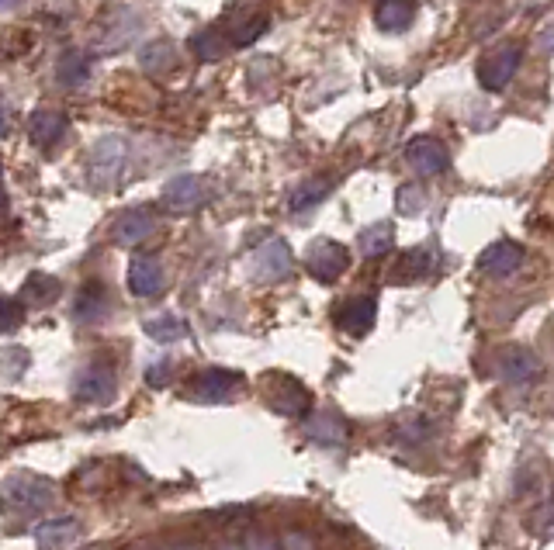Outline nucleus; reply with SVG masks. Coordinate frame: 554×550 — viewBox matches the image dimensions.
Instances as JSON below:
<instances>
[{
	"label": "nucleus",
	"mask_w": 554,
	"mask_h": 550,
	"mask_svg": "<svg viewBox=\"0 0 554 550\" xmlns=\"http://www.w3.org/2000/svg\"><path fill=\"white\" fill-rule=\"evenodd\" d=\"M4 502L18 512H42L52 502V481H46L42 474H28V471H14L4 478Z\"/></svg>",
	"instance_id": "1"
},
{
	"label": "nucleus",
	"mask_w": 554,
	"mask_h": 550,
	"mask_svg": "<svg viewBox=\"0 0 554 550\" xmlns=\"http://www.w3.org/2000/svg\"><path fill=\"white\" fill-rule=\"evenodd\" d=\"M291 267H295V256H291L284 239H267V243H260L257 250L250 253V274H253V281H260V284L284 281V277L291 274Z\"/></svg>",
	"instance_id": "2"
},
{
	"label": "nucleus",
	"mask_w": 554,
	"mask_h": 550,
	"mask_svg": "<svg viewBox=\"0 0 554 550\" xmlns=\"http://www.w3.org/2000/svg\"><path fill=\"white\" fill-rule=\"evenodd\" d=\"M520 59H523V52L516 49V45H503V49L489 52V56L478 63V84L485 90H492V94H499V90L516 77Z\"/></svg>",
	"instance_id": "3"
},
{
	"label": "nucleus",
	"mask_w": 554,
	"mask_h": 550,
	"mask_svg": "<svg viewBox=\"0 0 554 550\" xmlns=\"http://www.w3.org/2000/svg\"><path fill=\"white\" fill-rule=\"evenodd\" d=\"M305 267H309V274L316 277V281L333 284L336 277L347 274L350 253H347V246L333 243V239H319V243L309 250V256H305Z\"/></svg>",
	"instance_id": "4"
},
{
	"label": "nucleus",
	"mask_w": 554,
	"mask_h": 550,
	"mask_svg": "<svg viewBox=\"0 0 554 550\" xmlns=\"http://www.w3.org/2000/svg\"><path fill=\"white\" fill-rule=\"evenodd\" d=\"M115 371L108 364H87L84 371L77 374L73 381V395L77 402H87V405H104L115 398Z\"/></svg>",
	"instance_id": "5"
},
{
	"label": "nucleus",
	"mask_w": 554,
	"mask_h": 550,
	"mask_svg": "<svg viewBox=\"0 0 554 550\" xmlns=\"http://www.w3.org/2000/svg\"><path fill=\"white\" fill-rule=\"evenodd\" d=\"M267 402H271V409L281 412V416H302L312 405V391L305 388L302 381L288 378V374H277V378L267 384Z\"/></svg>",
	"instance_id": "6"
},
{
	"label": "nucleus",
	"mask_w": 554,
	"mask_h": 550,
	"mask_svg": "<svg viewBox=\"0 0 554 550\" xmlns=\"http://www.w3.org/2000/svg\"><path fill=\"white\" fill-rule=\"evenodd\" d=\"M541 371V357L534 350H527V346H506L499 353V378L506 384H534L541 378Z\"/></svg>",
	"instance_id": "7"
},
{
	"label": "nucleus",
	"mask_w": 554,
	"mask_h": 550,
	"mask_svg": "<svg viewBox=\"0 0 554 550\" xmlns=\"http://www.w3.org/2000/svg\"><path fill=\"white\" fill-rule=\"evenodd\" d=\"M163 205L177 215H187L205 205V187H201V180L194 173H181V177L167 180V187H163Z\"/></svg>",
	"instance_id": "8"
},
{
	"label": "nucleus",
	"mask_w": 554,
	"mask_h": 550,
	"mask_svg": "<svg viewBox=\"0 0 554 550\" xmlns=\"http://www.w3.org/2000/svg\"><path fill=\"white\" fill-rule=\"evenodd\" d=\"M239 374L236 371H205L191 388V398L194 402H205V405H222L236 395L239 388Z\"/></svg>",
	"instance_id": "9"
},
{
	"label": "nucleus",
	"mask_w": 554,
	"mask_h": 550,
	"mask_svg": "<svg viewBox=\"0 0 554 550\" xmlns=\"http://www.w3.org/2000/svg\"><path fill=\"white\" fill-rule=\"evenodd\" d=\"M80 533H84L80 519H73V516H52L49 523L39 526L35 540H39V550H73V547H77V540H80Z\"/></svg>",
	"instance_id": "10"
},
{
	"label": "nucleus",
	"mask_w": 554,
	"mask_h": 550,
	"mask_svg": "<svg viewBox=\"0 0 554 550\" xmlns=\"http://www.w3.org/2000/svg\"><path fill=\"white\" fill-rule=\"evenodd\" d=\"M406 160L419 177H440L447 170V153L437 139H413L406 146Z\"/></svg>",
	"instance_id": "11"
},
{
	"label": "nucleus",
	"mask_w": 554,
	"mask_h": 550,
	"mask_svg": "<svg viewBox=\"0 0 554 550\" xmlns=\"http://www.w3.org/2000/svg\"><path fill=\"white\" fill-rule=\"evenodd\" d=\"M156 229V215L149 212V208H129V212H122L115 218V243L118 246H136L142 239H149Z\"/></svg>",
	"instance_id": "12"
},
{
	"label": "nucleus",
	"mask_w": 554,
	"mask_h": 550,
	"mask_svg": "<svg viewBox=\"0 0 554 550\" xmlns=\"http://www.w3.org/2000/svg\"><path fill=\"white\" fill-rule=\"evenodd\" d=\"M478 267H482L489 277H509V274H516V270L523 267V246L509 243V239H499V243H492L489 250L478 256Z\"/></svg>",
	"instance_id": "13"
},
{
	"label": "nucleus",
	"mask_w": 554,
	"mask_h": 550,
	"mask_svg": "<svg viewBox=\"0 0 554 550\" xmlns=\"http://www.w3.org/2000/svg\"><path fill=\"white\" fill-rule=\"evenodd\" d=\"M66 128L70 125H66L63 111L42 108V111H35V115H28V139H32L39 149H52L56 142H63Z\"/></svg>",
	"instance_id": "14"
},
{
	"label": "nucleus",
	"mask_w": 554,
	"mask_h": 550,
	"mask_svg": "<svg viewBox=\"0 0 554 550\" xmlns=\"http://www.w3.org/2000/svg\"><path fill=\"white\" fill-rule=\"evenodd\" d=\"M163 288V270L156 256H136L129 263V291L136 298H156Z\"/></svg>",
	"instance_id": "15"
},
{
	"label": "nucleus",
	"mask_w": 554,
	"mask_h": 550,
	"mask_svg": "<svg viewBox=\"0 0 554 550\" xmlns=\"http://www.w3.org/2000/svg\"><path fill=\"white\" fill-rule=\"evenodd\" d=\"M125 163V142L122 139H101L91 153V173L97 184H111Z\"/></svg>",
	"instance_id": "16"
},
{
	"label": "nucleus",
	"mask_w": 554,
	"mask_h": 550,
	"mask_svg": "<svg viewBox=\"0 0 554 550\" xmlns=\"http://www.w3.org/2000/svg\"><path fill=\"white\" fill-rule=\"evenodd\" d=\"M374 315H378L374 298H350L347 305L336 312V326H340L347 336H364V333H371Z\"/></svg>",
	"instance_id": "17"
},
{
	"label": "nucleus",
	"mask_w": 554,
	"mask_h": 550,
	"mask_svg": "<svg viewBox=\"0 0 554 550\" xmlns=\"http://www.w3.org/2000/svg\"><path fill=\"white\" fill-rule=\"evenodd\" d=\"M111 312V298L108 291H104V284H84V291H80L77 298V319L84 322V326H97V322H104Z\"/></svg>",
	"instance_id": "18"
},
{
	"label": "nucleus",
	"mask_w": 554,
	"mask_h": 550,
	"mask_svg": "<svg viewBox=\"0 0 554 550\" xmlns=\"http://www.w3.org/2000/svg\"><path fill=\"white\" fill-rule=\"evenodd\" d=\"M416 18V4L413 0H381L374 7V25L381 32H406Z\"/></svg>",
	"instance_id": "19"
},
{
	"label": "nucleus",
	"mask_w": 554,
	"mask_h": 550,
	"mask_svg": "<svg viewBox=\"0 0 554 550\" xmlns=\"http://www.w3.org/2000/svg\"><path fill=\"white\" fill-rule=\"evenodd\" d=\"M302 433L316 443H326V447H340V443H347V423H343L340 416H333V412H316V416L305 423Z\"/></svg>",
	"instance_id": "20"
},
{
	"label": "nucleus",
	"mask_w": 554,
	"mask_h": 550,
	"mask_svg": "<svg viewBox=\"0 0 554 550\" xmlns=\"http://www.w3.org/2000/svg\"><path fill=\"white\" fill-rule=\"evenodd\" d=\"M392 243H395V229L388 222H374L357 236V250H361V256H368V260L385 256L388 250H392Z\"/></svg>",
	"instance_id": "21"
},
{
	"label": "nucleus",
	"mask_w": 554,
	"mask_h": 550,
	"mask_svg": "<svg viewBox=\"0 0 554 550\" xmlns=\"http://www.w3.org/2000/svg\"><path fill=\"white\" fill-rule=\"evenodd\" d=\"M87 77H91V59H87L84 52L70 49V52H66V56L56 63V84H59V87H80Z\"/></svg>",
	"instance_id": "22"
},
{
	"label": "nucleus",
	"mask_w": 554,
	"mask_h": 550,
	"mask_svg": "<svg viewBox=\"0 0 554 550\" xmlns=\"http://www.w3.org/2000/svg\"><path fill=\"white\" fill-rule=\"evenodd\" d=\"M326 194H329V180L326 177H309V180H302V184L291 191V198H288V208L291 212H309V208H316L319 201H326Z\"/></svg>",
	"instance_id": "23"
},
{
	"label": "nucleus",
	"mask_w": 554,
	"mask_h": 550,
	"mask_svg": "<svg viewBox=\"0 0 554 550\" xmlns=\"http://www.w3.org/2000/svg\"><path fill=\"white\" fill-rule=\"evenodd\" d=\"M59 298V281L49 274H32L25 281V288H21V301H25V308H46L49 301Z\"/></svg>",
	"instance_id": "24"
},
{
	"label": "nucleus",
	"mask_w": 554,
	"mask_h": 550,
	"mask_svg": "<svg viewBox=\"0 0 554 550\" xmlns=\"http://www.w3.org/2000/svg\"><path fill=\"white\" fill-rule=\"evenodd\" d=\"M142 329H146V336L156 339V343H181V339L187 336V326L177 319V315H170V312L146 319V322H142Z\"/></svg>",
	"instance_id": "25"
},
{
	"label": "nucleus",
	"mask_w": 554,
	"mask_h": 550,
	"mask_svg": "<svg viewBox=\"0 0 554 550\" xmlns=\"http://www.w3.org/2000/svg\"><path fill=\"white\" fill-rule=\"evenodd\" d=\"M139 63H142V70H146V73L170 70V66H174V45H170V42H149V45H142Z\"/></svg>",
	"instance_id": "26"
},
{
	"label": "nucleus",
	"mask_w": 554,
	"mask_h": 550,
	"mask_svg": "<svg viewBox=\"0 0 554 550\" xmlns=\"http://www.w3.org/2000/svg\"><path fill=\"white\" fill-rule=\"evenodd\" d=\"M191 52L201 63H219V59L226 56V42L215 32H198V35H191Z\"/></svg>",
	"instance_id": "27"
},
{
	"label": "nucleus",
	"mask_w": 554,
	"mask_h": 550,
	"mask_svg": "<svg viewBox=\"0 0 554 550\" xmlns=\"http://www.w3.org/2000/svg\"><path fill=\"white\" fill-rule=\"evenodd\" d=\"M527 530L534 533V537L554 540V499L530 512V516H527Z\"/></svg>",
	"instance_id": "28"
},
{
	"label": "nucleus",
	"mask_w": 554,
	"mask_h": 550,
	"mask_svg": "<svg viewBox=\"0 0 554 550\" xmlns=\"http://www.w3.org/2000/svg\"><path fill=\"white\" fill-rule=\"evenodd\" d=\"M423 201H426V194L419 191L416 184H402L399 187V212L402 215H419V212H423Z\"/></svg>",
	"instance_id": "29"
},
{
	"label": "nucleus",
	"mask_w": 554,
	"mask_h": 550,
	"mask_svg": "<svg viewBox=\"0 0 554 550\" xmlns=\"http://www.w3.org/2000/svg\"><path fill=\"white\" fill-rule=\"evenodd\" d=\"M25 367H28V353H21L18 346H7V350H4V374H7V381H18Z\"/></svg>",
	"instance_id": "30"
},
{
	"label": "nucleus",
	"mask_w": 554,
	"mask_h": 550,
	"mask_svg": "<svg viewBox=\"0 0 554 550\" xmlns=\"http://www.w3.org/2000/svg\"><path fill=\"white\" fill-rule=\"evenodd\" d=\"M264 32H267V18H253L250 25H239L236 32H232V45H250V42H257Z\"/></svg>",
	"instance_id": "31"
},
{
	"label": "nucleus",
	"mask_w": 554,
	"mask_h": 550,
	"mask_svg": "<svg viewBox=\"0 0 554 550\" xmlns=\"http://www.w3.org/2000/svg\"><path fill=\"white\" fill-rule=\"evenodd\" d=\"M239 547L243 550H281V540L271 537V533H264V530H253L239 540Z\"/></svg>",
	"instance_id": "32"
},
{
	"label": "nucleus",
	"mask_w": 554,
	"mask_h": 550,
	"mask_svg": "<svg viewBox=\"0 0 554 550\" xmlns=\"http://www.w3.org/2000/svg\"><path fill=\"white\" fill-rule=\"evenodd\" d=\"M402 267H409V274H416V277L430 274V253H426V250L406 253V263H402Z\"/></svg>",
	"instance_id": "33"
},
{
	"label": "nucleus",
	"mask_w": 554,
	"mask_h": 550,
	"mask_svg": "<svg viewBox=\"0 0 554 550\" xmlns=\"http://www.w3.org/2000/svg\"><path fill=\"white\" fill-rule=\"evenodd\" d=\"M281 550H316V547H312V540L305 537V533L291 530V533H284L281 537Z\"/></svg>",
	"instance_id": "34"
},
{
	"label": "nucleus",
	"mask_w": 554,
	"mask_h": 550,
	"mask_svg": "<svg viewBox=\"0 0 554 550\" xmlns=\"http://www.w3.org/2000/svg\"><path fill=\"white\" fill-rule=\"evenodd\" d=\"M18 319H21L18 298H7L4 301V333H14V329H18Z\"/></svg>",
	"instance_id": "35"
},
{
	"label": "nucleus",
	"mask_w": 554,
	"mask_h": 550,
	"mask_svg": "<svg viewBox=\"0 0 554 550\" xmlns=\"http://www.w3.org/2000/svg\"><path fill=\"white\" fill-rule=\"evenodd\" d=\"M146 378H149V384H153V388L167 384V381H170V364H153V367L146 371Z\"/></svg>",
	"instance_id": "36"
},
{
	"label": "nucleus",
	"mask_w": 554,
	"mask_h": 550,
	"mask_svg": "<svg viewBox=\"0 0 554 550\" xmlns=\"http://www.w3.org/2000/svg\"><path fill=\"white\" fill-rule=\"evenodd\" d=\"M212 550H243V547H239L236 540H219V544H215Z\"/></svg>",
	"instance_id": "37"
},
{
	"label": "nucleus",
	"mask_w": 554,
	"mask_h": 550,
	"mask_svg": "<svg viewBox=\"0 0 554 550\" xmlns=\"http://www.w3.org/2000/svg\"><path fill=\"white\" fill-rule=\"evenodd\" d=\"M0 7H4V11H14V7H18V0H0Z\"/></svg>",
	"instance_id": "38"
},
{
	"label": "nucleus",
	"mask_w": 554,
	"mask_h": 550,
	"mask_svg": "<svg viewBox=\"0 0 554 550\" xmlns=\"http://www.w3.org/2000/svg\"><path fill=\"white\" fill-rule=\"evenodd\" d=\"M146 550H156V547H146Z\"/></svg>",
	"instance_id": "39"
}]
</instances>
